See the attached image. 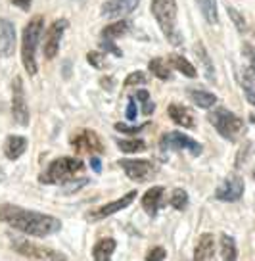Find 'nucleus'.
I'll use <instances>...</instances> for the list:
<instances>
[{
	"label": "nucleus",
	"instance_id": "f257e3e1",
	"mask_svg": "<svg viewBox=\"0 0 255 261\" xmlns=\"http://www.w3.org/2000/svg\"><path fill=\"white\" fill-rule=\"evenodd\" d=\"M0 221L27 237L37 238L52 237V234L60 232V228H62V221L58 217L33 212V210H25L21 205L14 204H0Z\"/></svg>",
	"mask_w": 255,
	"mask_h": 261
},
{
	"label": "nucleus",
	"instance_id": "f03ea898",
	"mask_svg": "<svg viewBox=\"0 0 255 261\" xmlns=\"http://www.w3.org/2000/svg\"><path fill=\"white\" fill-rule=\"evenodd\" d=\"M84 171V163L79 158H58L48 163V167L39 175L42 185H69L73 182L79 173Z\"/></svg>",
	"mask_w": 255,
	"mask_h": 261
},
{
	"label": "nucleus",
	"instance_id": "7ed1b4c3",
	"mask_svg": "<svg viewBox=\"0 0 255 261\" xmlns=\"http://www.w3.org/2000/svg\"><path fill=\"white\" fill-rule=\"evenodd\" d=\"M42 29H44V17L35 16L25 25L23 37H21V62L27 75H37V46L41 42Z\"/></svg>",
	"mask_w": 255,
	"mask_h": 261
},
{
	"label": "nucleus",
	"instance_id": "20e7f679",
	"mask_svg": "<svg viewBox=\"0 0 255 261\" xmlns=\"http://www.w3.org/2000/svg\"><path fill=\"white\" fill-rule=\"evenodd\" d=\"M152 14L159 23L165 39L173 46H181L182 35L177 29V2L175 0H152Z\"/></svg>",
	"mask_w": 255,
	"mask_h": 261
},
{
	"label": "nucleus",
	"instance_id": "39448f33",
	"mask_svg": "<svg viewBox=\"0 0 255 261\" xmlns=\"http://www.w3.org/2000/svg\"><path fill=\"white\" fill-rule=\"evenodd\" d=\"M207 119L222 139L231 140V142H234L244 133V121L226 108H215L213 112L207 115Z\"/></svg>",
	"mask_w": 255,
	"mask_h": 261
},
{
	"label": "nucleus",
	"instance_id": "423d86ee",
	"mask_svg": "<svg viewBox=\"0 0 255 261\" xmlns=\"http://www.w3.org/2000/svg\"><path fill=\"white\" fill-rule=\"evenodd\" d=\"M10 246L14 248V252H17L19 255H25V257H31V259H39V261H67L66 253L58 252V250H52V248H46V246H39L27 240V238H19V237H12L10 238Z\"/></svg>",
	"mask_w": 255,
	"mask_h": 261
},
{
	"label": "nucleus",
	"instance_id": "0eeeda50",
	"mask_svg": "<svg viewBox=\"0 0 255 261\" xmlns=\"http://www.w3.org/2000/svg\"><path fill=\"white\" fill-rule=\"evenodd\" d=\"M69 144L77 154L96 155L104 152V142L98 137V133L92 129H79L75 130L69 139Z\"/></svg>",
	"mask_w": 255,
	"mask_h": 261
},
{
	"label": "nucleus",
	"instance_id": "6e6552de",
	"mask_svg": "<svg viewBox=\"0 0 255 261\" xmlns=\"http://www.w3.org/2000/svg\"><path fill=\"white\" fill-rule=\"evenodd\" d=\"M159 148L163 152H173V150H186L192 155H200L204 152V146L194 140L192 137L179 133V130H171V133H165L161 140H159Z\"/></svg>",
	"mask_w": 255,
	"mask_h": 261
},
{
	"label": "nucleus",
	"instance_id": "1a4fd4ad",
	"mask_svg": "<svg viewBox=\"0 0 255 261\" xmlns=\"http://www.w3.org/2000/svg\"><path fill=\"white\" fill-rule=\"evenodd\" d=\"M12 115L17 125H21V127L29 125V106L25 100L23 81L19 75H16L12 81Z\"/></svg>",
	"mask_w": 255,
	"mask_h": 261
},
{
	"label": "nucleus",
	"instance_id": "9d476101",
	"mask_svg": "<svg viewBox=\"0 0 255 261\" xmlns=\"http://www.w3.org/2000/svg\"><path fill=\"white\" fill-rule=\"evenodd\" d=\"M117 163L125 171V175L136 182H146L157 173L156 165L148 160H119Z\"/></svg>",
	"mask_w": 255,
	"mask_h": 261
},
{
	"label": "nucleus",
	"instance_id": "9b49d317",
	"mask_svg": "<svg viewBox=\"0 0 255 261\" xmlns=\"http://www.w3.org/2000/svg\"><path fill=\"white\" fill-rule=\"evenodd\" d=\"M69 27V21L67 19H56L54 23L48 27V31L44 35V44H42V52H44V58L46 60H54L60 52V42L64 39V33Z\"/></svg>",
	"mask_w": 255,
	"mask_h": 261
},
{
	"label": "nucleus",
	"instance_id": "f8f14e48",
	"mask_svg": "<svg viewBox=\"0 0 255 261\" xmlns=\"http://www.w3.org/2000/svg\"><path fill=\"white\" fill-rule=\"evenodd\" d=\"M136 200V190H131V192H127L125 196H121L119 200L116 202H109V204L102 205V207H96V210H92V212L87 213V221H92V223H96V221H102L109 217V215H114V213L121 212L125 207H129Z\"/></svg>",
	"mask_w": 255,
	"mask_h": 261
},
{
	"label": "nucleus",
	"instance_id": "ddd939ff",
	"mask_svg": "<svg viewBox=\"0 0 255 261\" xmlns=\"http://www.w3.org/2000/svg\"><path fill=\"white\" fill-rule=\"evenodd\" d=\"M242 194H244V179L238 175L226 177L215 190V198L221 202H238Z\"/></svg>",
	"mask_w": 255,
	"mask_h": 261
},
{
	"label": "nucleus",
	"instance_id": "4468645a",
	"mask_svg": "<svg viewBox=\"0 0 255 261\" xmlns=\"http://www.w3.org/2000/svg\"><path fill=\"white\" fill-rule=\"evenodd\" d=\"M140 0H107L102 4V16L104 17H121L131 14L134 10L138 8Z\"/></svg>",
	"mask_w": 255,
	"mask_h": 261
},
{
	"label": "nucleus",
	"instance_id": "2eb2a0df",
	"mask_svg": "<svg viewBox=\"0 0 255 261\" xmlns=\"http://www.w3.org/2000/svg\"><path fill=\"white\" fill-rule=\"evenodd\" d=\"M16 48V27L10 19H0V56L10 58Z\"/></svg>",
	"mask_w": 255,
	"mask_h": 261
},
{
	"label": "nucleus",
	"instance_id": "dca6fc26",
	"mask_svg": "<svg viewBox=\"0 0 255 261\" xmlns=\"http://www.w3.org/2000/svg\"><path fill=\"white\" fill-rule=\"evenodd\" d=\"M215 255V238L211 232H204L194 248V261H211Z\"/></svg>",
	"mask_w": 255,
	"mask_h": 261
},
{
	"label": "nucleus",
	"instance_id": "f3484780",
	"mask_svg": "<svg viewBox=\"0 0 255 261\" xmlns=\"http://www.w3.org/2000/svg\"><path fill=\"white\" fill-rule=\"evenodd\" d=\"M2 150H4V155L8 158L10 162H16L27 150V139L21 137V135H10L8 139L4 140Z\"/></svg>",
	"mask_w": 255,
	"mask_h": 261
},
{
	"label": "nucleus",
	"instance_id": "a211bd4d",
	"mask_svg": "<svg viewBox=\"0 0 255 261\" xmlns=\"http://www.w3.org/2000/svg\"><path fill=\"white\" fill-rule=\"evenodd\" d=\"M163 196H165L163 187H152L150 190H146V194L142 196V207L146 210L148 215H156L159 212V207L163 205Z\"/></svg>",
	"mask_w": 255,
	"mask_h": 261
},
{
	"label": "nucleus",
	"instance_id": "6ab92c4d",
	"mask_svg": "<svg viewBox=\"0 0 255 261\" xmlns=\"http://www.w3.org/2000/svg\"><path fill=\"white\" fill-rule=\"evenodd\" d=\"M167 112H169L171 121L177 123V125H181V127H184V129H194V127H196L194 114H192L186 106H182V104H171Z\"/></svg>",
	"mask_w": 255,
	"mask_h": 261
},
{
	"label": "nucleus",
	"instance_id": "aec40b11",
	"mask_svg": "<svg viewBox=\"0 0 255 261\" xmlns=\"http://www.w3.org/2000/svg\"><path fill=\"white\" fill-rule=\"evenodd\" d=\"M116 248L117 242L114 238H102L92 248V257H94V261H109L114 252H116Z\"/></svg>",
	"mask_w": 255,
	"mask_h": 261
},
{
	"label": "nucleus",
	"instance_id": "412c9836",
	"mask_svg": "<svg viewBox=\"0 0 255 261\" xmlns=\"http://www.w3.org/2000/svg\"><path fill=\"white\" fill-rule=\"evenodd\" d=\"M129 31H131V23L125 21V19H119L116 23L106 25L102 29V33H100V39H104V41H117L119 37H125Z\"/></svg>",
	"mask_w": 255,
	"mask_h": 261
},
{
	"label": "nucleus",
	"instance_id": "4be33fe9",
	"mask_svg": "<svg viewBox=\"0 0 255 261\" xmlns=\"http://www.w3.org/2000/svg\"><path fill=\"white\" fill-rule=\"evenodd\" d=\"M188 96L197 108H204V110H209L217 104V96L204 89H188Z\"/></svg>",
	"mask_w": 255,
	"mask_h": 261
},
{
	"label": "nucleus",
	"instance_id": "5701e85b",
	"mask_svg": "<svg viewBox=\"0 0 255 261\" xmlns=\"http://www.w3.org/2000/svg\"><path fill=\"white\" fill-rule=\"evenodd\" d=\"M148 69L152 75H156L157 79H161V81H169L173 75H171V67L169 64L165 62L163 58H152L148 64Z\"/></svg>",
	"mask_w": 255,
	"mask_h": 261
},
{
	"label": "nucleus",
	"instance_id": "b1692460",
	"mask_svg": "<svg viewBox=\"0 0 255 261\" xmlns=\"http://www.w3.org/2000/svg\"><path fill=\"white\" fill-rule=\"evenodd\" d=\"M197 8L202 16L206 17L207 23L217 25L219 23V14H217V0H196Z\"/></svg>",
	"mask_w": 255,
	"mask_h": 261
},
{
	"label": "nucleus",
	"instance_id": "393cba45",
	"mask_svg": "<svg viewBox=\"0 0 255 261\" xmlns=\"http://www.w3.org/2000/svg\"><path fill=\"white\" fill-rule=\"evenodd\" d=\"M169 64L173 65L177 71H181L182 75H186V77H190V79H194V77H197V71L196 67L190 64L186 58L179 56V54H171L169 56Z\"/></svg>",
	"mask_w": 255,
	"mask_h": 261
},
{
	"label": "nucleus",
	"instance_id": "a878e982",
	"mask_svg": "<svg viewBox=\"0 0 255 261\" xmlns=\"http://www.w3.org/2000/svg\"><path fill=\"white\" fill-rule=\"evenodd\" d=\"M221 255L222 261H236L238 259V250L234 238L229 234H221Z\"/></svg>",
	"mask_w": 255,
	"mask_h": 261
},
{
	"label": "nucleus",
	"instance_id": "bb28decb",
	"mask_svg": "<svg viewBox=\"0 0 255 261\" xmlns=\"http://www.w3.org/2000/svg\"><path fill=\"white\" fill-rule=\"evenodd\" d=\"M194 52H196L197 60L202 62L204 65V69H206V77L209 81H215V67L211 64V60H209V54H207V50L204 48V44L202 42H196V46H194Z\"/></svg>",
	"mask_w": 255,
	"mask_h": 261
},
{
	"label": "nucleus",
	"instance_id": "cd10ccee",
	"mask_svg": "<svg viewBox=\"0 0 255 261\" xmlns=\"http://www.w3.org/2000/svg\"><path fill=\"white\" fill-rule=\"evenodd\" d=\"M116 142L117 146H119V150L125 152V154H136V152H144L146 150V142L140 139H131V140L117 139Z\"/></svg>",
	"mask_w": 255,
	"mask_h": 261
},
{
	"label": "nucleus",
	"instance_id": "c85d7f7f",
	"mask_svg": "<svg viewBox=\"0 0 255 261\" xmlns=\"http://www.w3.org/2000/svg\"><path fill=\"white\" fill-rule=\"evenodd\" d=\"M240 85H242V90H244V94H246L247 102H249L251 106H255V85L246 69L240 73Z\"/></svg>",
	"mask_w": 255,
	"mask_h": 261
},
{
	"label": "nucleus",
	"instance_id": "c756f323",
	"mask_svg": "<svg viewBox=\"0 0 255 261\" xmlns=\"http://www.w3.org/2000/svg\"><path fill=\"white\" fill-rule=\"evenodd\" d=\"M169 204L173 205L175 210H179V212L186 210L188 207V192L182 190V188H175L171 198H169Z\"/></svg>",
	"mask_w": 255,
	"mask_h": 261
},
{
	"label": "nucleus",
	"instance_id": "7c9ffc66",
	"mask_svg": "<svg viewBox=\"0 0 255 261\" xmlns=\"http://www.w3.org/2000/svg\"><path fill=\"white\" fill-rule=\"evenodd\" d=\"M87 62L92 65V67H96V69H104L106 67V56L100 52V50H92L87 54Z\"/></svg>",
	"mask_w": 255,
	"mask_h": 261
},
{
	"label": "nucleus",
	"instance_id": "2f4dec72",
	"mask_svg": "<svg viewBox=\"0 0 255 261\" xmlns=\"http://www.w3.org/2000/svg\"><path fill=\"white\" fill-rule=\"evenodd\" d=\"M148 75L144 71H132L127 79H125V87H134V85H146L148 83Z\"/></svg>",
	"mask_w": 255,
	"mask_h": 261
},
{
	"label": "nucleus",
	"instance_id": "473e14b6",
	"mask_svg": "<svg viewBox=\"0 0 255 261\" xmlns=\"http://www.w3.org/2000/svg\"><path fill=\"white\" fill-rule=\"evenodd\" d=\"M146 127H148V123H144V125H136V127H131V125H127V123H116V130L125 133V135H138V133H142Z\"/></svg>",
	"mask_w": 255,
	"mask_h": 261
},
{
	"label": "nucleus",
	"instance_id": "72a5a7b5",
	"mask_svg": "<svg viewBox=\"0 0 255 261\" xmlns=\"http://www.w3.org/2000/svg\"><path fill=\"white\" fill-rule=\"evenodd\" d=\"M242 54L247 58V62H249V71H251V75H253V79H255V48L251 44H244V46H242Z\"/></svg>",
	"mask_w": 255,
	"mask_h": 261
},
{
	"label": "nucleus",
	"instance_id": "f704fd0d",
	"mask_svg": "<svg viewBox=\"0 0 255 261\" xmlns=\"http://www.w3.org/2000/svg\"><path fill=\"white\" fill-rule=\"evenodd\" d=\"M226 12H229V16H231V19L236 23V27H238V31H246V21H244V17L240 16L238 10H234L232 6H226Z\"/></svg>",
	"mask_w": 255,
	"mask_h": 261
},
{
	"label": "nucleus",
	"instance_id": "c9c22d12",
	"mask_svg": "<svg viewBox=\"0 0 255 261\" xmlns=\"http://www.w3.org/2000/svg\"><path fill=\"white\" fill-rule=\"evenodd\" d=\"M100 48L102 50H106V52H111L114 56H117V58H121L123 56V52H121V48H117L116 46V41H100Z\"/></svg>",
	"mask_w": 255,
	"mask_h": 261
},
{
	"label": "nucleus",
	"instance_id": "e433bc0d",
	"mask_svg": "<svg viewBox=\"0 0 255 261\" xmlns=\"http://www.w3.org/2000/svg\"><path fill=\"white\" fill-rule=\"evenodd\" d=\"M167 257V252H165L161 246H157V248H152L146 255V261H163Z\"/></svg>",
	"mask_w": 255,
	"mask_h": 261
},
{
	"label": "nucleus",
	"instance_id": "4c0bfd02",
	"mask_svg": "<svg viewBox=\"0 0 255 261\" xmlns=\"http://www.w3.org/2000/svg\"><path fill=\"white\" fill-rule=\"evenodd\" d=\"M136 114H138V110H136V102H134V98H129V106H127V119H129V121H136Z\"/></svg>",
	"mask_w": 255,
	"mask_h": 261
},
{
	"label": "nucleus",
	"instance_id": "58836bf2",
	"mask_svg": "<svg viewBox=\"0 0 255 261\" xmlns=\"http://www.w3.org/2000/svg\"><path fill=\"white\" fill-rule=\"evenodd\" d=\"M10 4H14V6H17V8L23 10V12H29L33 0H10Z\"/></svg>",
	"mask_w": 255,
	"mask_h": 261
},
{
	"label": "nucleus",
	"instance_id": "ea45409f",
	"mask_svg": "<svg viewBox=\"0 0 255 261\" xmlns=\"http://www.w3.org/2000/svg\"><path fill=\"white\" fill-rule=\"evenodd\" d=\"M154 110H156V104H154L150 98L142 102V114H144V115H152V114H154Z\"/></svg>",
	"mask_w": 255,
	"mask_h": 261
},
{
	"label": "nucleus",
	"instance_id": "a19ab883",
	"mask_svg": "<svg viewBox=\"0 0 255 261\" xmlns=\"http://www.w3.org/2000/svg\"><path fill=\"white\" fill-rule=\"evenodd\" d=\"M91 167L94 169L96 173L102 171V165H100V160L96 158V155H91Z\"/></svg>",
	"mask_w": 255,
	"mask_h": 261
},
{
	"label": "nucleus",
	"instance_id": "79ce46f5",
	"mask_svg": "<svg viewBox=\"0 0 255 261\" xmlns=\"http://www.w3.org/2000/svg\"><path fill=\"white\" fill-rule=\"evenodd\" d=\"M4 179V171H2V167H0V180Z\"/></svg>",
	"mask_w": 255,
	"mask_h": 261
},
{
	"label": "nucleus",
	"instance_id": "37998d69",
	"mask_svg": "<svg viewBox=\"0 0 255 261\" xmlns=\"http://www.w3.org/2000/svg\"><path fill=\"white\" fill-rule=\"evenodd\" d=\"M253 180H255V171H253Z\"/></svg>",
	"mask_w": 255,
	"mask_h": 261
}]
</instances>
